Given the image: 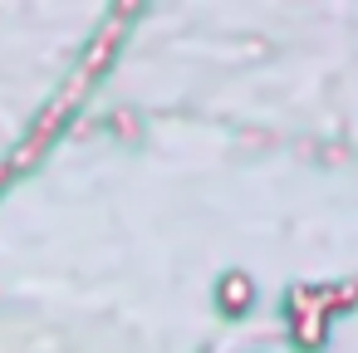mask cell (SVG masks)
Masks as SVG:
<instances>
[{
  "instance_id": "1",
  "label": "cell",
  "mask_w": 358,
  "mask_h": 353,
  "mask_svg": "<svg viewBox=\"0 0 358 353\" xmlns=\"http://www.w3.org/2000/svg\"><path fill=\"white\" fill-rule=\"evenodd\" d=\"M221 299H226V309L250 304V284H245V275H231V280H226V289H221Z\"/></svg>"
}]
</instances>
